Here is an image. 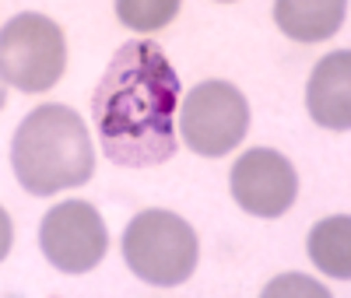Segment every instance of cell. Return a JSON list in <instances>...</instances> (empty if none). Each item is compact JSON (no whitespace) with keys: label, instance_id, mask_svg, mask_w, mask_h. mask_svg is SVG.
Returning a JSON list of instances; mask_svg holds the SVG:
<instances>
[{"label":"cell","instance_id":"2","mask_svg":"<svg viewBox=\"0 0 351 298\" xmlns=\"http://www.w3.org/2000/svg\"><path fill=\"white\" fill-rule=\"evenodd\" d=\"M11 165L18 183L36 197H53L71 186H84L95 169L92 134L74 109L39 105L14 130Z\"/></svg>","mask_w":351,"mask_h":298},{"label":"cell","instance_id":"11","mask_svg":"<svg viewBox=\"0 0 351 298\" xmlns=\"http://www.w3.org/2000/svg\"><path fill=\"white\" fill-rule=\"evenodd\" d=\"M180 14V0H116V18L137 32H155Z\"/></svg>","mask_w":351,"mask_h":298},{"label":"cell","instance_id":"6","mask_svg":"<svg viewBox=\"0 0 351 298\" xmlns=\"http://www.w3.org/2000/svg\"><path fill=\"white\" fill-rule=\"evenodd\" d=\"M39 246L46 260L64 274H88L102 263L109 232L102 214L84 200H64L49 207V214L39 225Z\"/></svg>","mask_w":351,"mask_h":298},{"label":"cell","instance_id":"5","mask_svg":"<svg viewBox=\"0 0 351 298\" xmlns=\"http://www.w3.org/2000/svg\"><path fill=\"white\" fill-rule=\"evenodd\" d=\"M250 105L243 92L228 81H204L183 99L180 134L190 151L204 158H221L246 137Z\"/></svg>","mask_w":351,"mask_h":298},{"label":"cell","instance_id":"10","mask_svg":"<svg viewBox=\"0 0 351 298\" xmlns=\"http://www.w3.org/2000/svg\"><path fill=\"white\" fill-rule=\"evenodd\" d=\"M309 256L324 274L330 277H351V218L334 214L324 218L309 232Z\"/></svg>","mask_w":351,"mask_h":298},{"label":"cell","instance_id":"7","mask_svg":"<svg viewBox=\"0 0 351 298\" xmlns=\"http://www.w3.org/2000/svg\"><path fill=\"white\" fill-rule=\"evenodd\" d=\"M232 200L253 218H281L299 193V175L291 162L271 147L243 151L228 175Z\"/></svg>","mask_w":351,"mask_h":298},{"label":"cell","instance_id":"8","mask_svg":"<svg viewBox=\"0 0 351 298\" xmlns=\"http://www.w3.org/2000/svg\"><path fill=\"white\" fill-rule=\"evenodd\" d=\"M306 105L319 127L327 130L351 127V53L348 49H337L316 64L306 84Z\"/></svg>","mask_w":351,"mask_h":298},{"label":"cell","instance_id":"4","mask_svg":"<svg viewBox=\"0 0 351 298\" xmlns=\"http://www.w3.org/2000/svg\"><path fill=\"white\" fill-rule=\"evenodd\" d=\"M67 42L46 14H14L0 32V74L18 92H49L64 77Z\"/></svg>","mask_w":351,"mask_h":298},{"label":"cell","instance_id":"12","mask_svg":"<svg viewBox=\"0 0 351 298\" xmlns=\"http://www.w3.org/2000/svg\"><path fill=\"white\" fill-rule=\"evenodd\" d=\"M263 295H271V298H274V295H316V298H327L330 291H327V288H319L316 281H306V277H295V274H291V277H278V281H271Z\"/></svg>","mask_w":351,"mask_h":298},{"label":"cell","instance_id":"1","mask_svg":"<svg viewBox=\"0 0 351 298\" xmlns=\"http://www.w3.org/2000/svg\"><path fill=\"white\" fill-rule=\"evenodd\" d=\"M176 102L180 77L165 53L134 39L112 53L92 92V123L112 165L152 169L176 155Z\"/></svg>","mask_w":351,"mask_h":298},{"label":"cell","instance_id":"9","mask_svg":"<svg viewBox=\"0 0 351 298\" xmlns=\"http://www.w3.org/2000/svg\"><path fill=\"white\" fill-rule=\"evenodd\" d=\"M344 11H348L344 0H278L274 21L288 39L319 42V39H330L341 28Z\"/></svg>","mask_w":351,"mask_h":298},{"label":"cell","instance_id":"3","mask_svg":"<svg viewBox=\"0 0 351 298\" xmlns=\"http://www.w3.org/2000/svg\"><path fill=\"white\" fill-rule=\"evenodd\" d=\"M200 246L193 228L172 211H141L123 232V260L127 266L155 288L183 284L197 266Z\"/></svg>","mask_w":351,"mask_h":298}]
</instances>
